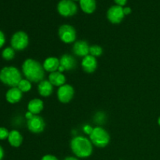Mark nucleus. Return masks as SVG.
<instances>
[{
  "label": "nucleus",
  "instance_id": "33",
  "mask_svg": "<svg viewBox=\"0 0 160 160\" xmlns=\"http://www.w3.org/2000/svg\"><path fill=\"white\" fill-rule=\"evenodd\" d=\"M158 123H159V125L160 126V117H159V120H158Z\"/></svg>",
  "mask_w": 160,
  "mask_h": 160
},
{
  "label": "nucleus",
  "instance_id": "22",
  "mask_svg": "<svg viewBox=\"0 0 160 160\" xmlns=\"http://www.w3.org/2000/svg\"><path fill=\"white\" fill-rule=\"evenodd\" d=\"M22 92H28L31 89V82L27 79H22L17 86Z\"/></svg>",
  "mask_w": 160,
  "mask_h": 160
},
{
  "label": "nucleus",
  "instance_id": "31",
  "mask_svg": "<svg viewBox=\"0 0 160 160\" xmlns=\"http://www.w3.org/2000/svg\"><path fill=\"white\" fill-rule=\"evenodd\" d=\"M3 156H4V151H3V148L0 146V160H2Z\"/></svg>",
  "mask_w": 160,
  "mask_h": 160
},
{
  "label": "nucleus",
  "instance_id": "9",
  "mask_svg": "<svg viewBox=\"0 0 160 160\" xmlns=\"http://www.w3.org/2000/svg\"><path fill=\"white\" fill-rule=\"evenodd\" d=\"M74 95V89L70 84H64L57 91L58 99L62 103L70 102Z\"/></svg>",
  "mask_w": 160,
  "mask_h": 160
},
{
  "label": "nucleus",
  "instance_id": "21",
  "mask_svg": "<svg viewBox=\"0 0 160 160\" xmlns=\"http://www.w3.org/2000/svg\"><path fill=\"white\" fill-rule=\"evenodd\" d=\"M2 56L6 60H11L15 57V50L12 47L6 48L2 52Z\"/></svg>",
  "mask_w": 160,
  "mask_h": 160
},
{
  "label": "nucleus",
  "instance_id": "7",
  "mask_svg": "<svg viewBox=\"0 0 160 160\" xmlns=\"http://www.w3.org/2000/svg\"><path fill=\"white\" fill-rule=\"evenodd\" d=\"M59 37L62 42L70 44L74 42L77 38L76 30L70 24H63L59 29Z\"/></svg>",
  "mask_w": 160,
  "mask_h": 160
},
{
  "label": "nucleus",
  "instance_id": "19",
  "mask_svg": "<svg viewBox=\"0 0 160 160\" xmlns=\"http://www.w3.org/2000/svg\"><path fill=\"white\" fill-rule=\"evenodd\" d=\"M8 141H9V143L10 144V145L17 148V147L21 145L22 142H23V137L18 131L13 130V131H11L9 132Z\"/></svg>",
  "mask_w": 160,
  "mask_h": 160
},
{
  "label": "nucleus",
  "instance_id": "28",
  "mask_svg": "<svg viewBox=\"0 0 160 160\" xmlns=\"http://www.w3.org/2000/svg\"><path fill=\"white\" fill-rule=\"evenodd\" d=\"M114 2H115L117 6H120L123 7V6H124L127 4L128 0H114Z\"/></svg>",
  "mask_w": 160,
  "mask_h": 160
},
{
  "label": "nucleus",
  "instance_id": "1",
  "mask_svg": "<svg viewBox=\"0 0 160 160\" xmlns=\"http://www.w3.org/2000/svg\"><path fill=\"white\" fill-rule=\"evenodd\" d=\"M22 72L27 80L31 82L39 83L43 81L45 70L43 65L33 59H28L22 65Z\"/></svg>",
  "mask_w": 160,
  "mask_h": 160
},
{
  "label": "nucleus",
  "instance_id": "29",
  "mask_svg": "<svg viewBox=\"0 0 160 160\" xmlns=\"http://www.w3.org/2000/svg\"><path fill=\"white\" fill-rule=\"evenodd\" d=\"M34 114L32 113V112H29V111H28V112H26V114H25V117H26L27 118V120H30V119H31L33 117H34Z\"/></svg>",
  "mask_w": 160,
  "mask_h": 160
},
{
  "label": "nucleus",
  "instance_id": "10",
  "mask_svg": "<svg viewBox=\"0 0 160 160\" xmlns=\"http://www.w3.org/2000/svg\"><path fill=\"white\" fill-rule=\"evenodd\" d=\"M45 123L43 118L38 115H34L31 119L28 120V128L31 132L39 134L45 129Z\"/></svg>",
  "mask_w": 160,
  "mask_h": 160
},
{
  "label": "nucleus",
  "instance_id": "16",
  "mask_svg": "<svg viewBox=\"0 0 160 160\" xmlns=\"http://www.w3.org/2000/svg\"><path fill=\"white\" fill-rule=\"evenodd\" d=\"M60 66L59 59L56 57H48L44 61L43 68L45 71L53 73V72L57 71Z\"/></svg>",
  "mask_w": 160,
  "mask_h": 160
},
{
  "label": "nucleus",
  "instance_id": "34",
  "mask_svg": "<svg viewBox=\"0 0 160 160\" xmlns=\"http://www.w3.org/2000/svg\"><path fill=\"white\" fill-rule=\"evenodd\" d=\"M73 1H78V0H73ZM79 1H80V0H79Z\"/></svg>",
  "mask_w": 160,
  "mask_h": 160
},
{
  "label": "nucleus",
  "instance_id": "24",
  "mask_svg": "<svg viewBox=\"0 0 160 160\" xmlns=\"http://www.w3.org/2000/svg\"><path fill=\"white\" fill-rule=\"evenodd\" d=\"M9 132L6 128H0V140H5L9 137Z\"/></svg>",
  "mask_w": 160,
  "mask_h": 160
},
{
  "label": "nucleus",
  "instance_id": "3",
  "mask_svg": "<svg viewBox=\"0 0 160 160\" xmlns=\"http://www.w3.org/2000/svg\"><path fill=\"white\" fill-rule=\"evenodd\" d=\"M21 80V73L15 67H6L0 71V81L9 87H17Z\"/></svg>",
  "mask_w": 160,
  "mask_h": 160
},
{
  "label": "nucleus",
  "instance_id": "32",
  "mask_svg": "<svg viewBox=\"0 0 160 160\" xmlns=\"http://www.w3.org/2000/svg\"><path fill=\"white\" fill-rule=\"evenodd\" d=\"M64 160H78V159H77V158L72 157V156H70V157H67Z\"/></svg>",
  "mask_w": 160,
  "mask_h": 160
},
{
  "label": "nucleus",
  "instance_id": "14",
  "mask_svg": "<svg viewBox=\"0 0 160 160\" xmlns=\"http://www.w3.org/2000/svg\"><path fill=\"white\" fill-rule=\"evenodd\" d=\"M59 62H60L61 67H63V69L65 70H68V71L69 70H73L77 67L76 59L71 55H63L60 58V59H59Z\"/></svg>",
  "mask_w": 160,
  "mask_h": 160
},
{
  "label": "nucleus",
  "instance_id": "30",
  "mask_svg": "<svg viewBox=\"0 0 160 160\" xmlns=\"http://www.w3.org/2000/svg\"><path fill=\"white\" fill-rule=\"evenodd\" d=\"M123 12H124V15H128L131 12V9L130 7H124L123 8Z\"/></svg>",
  "mask_w": 160,
  "mask_h": 160
},
{
  "label": "nucleus",
  "instance_id": "17",
  "mask_svg": "<svg viewBox=\"0 0 160 160\" xmlns=\"http://www.w3.org/2000/svg\"><path fill=\"white\" fill-rule=\"evenodd\" d=\"M48 81L53 86L61 87L65 84L66 77L60 72L56 71L53 73H50L49 76H48Z\"/></svg>",
  "mask_w": 160,
  "mask_h": 160
},
{
  "label": "nucleus",
  "instance_id": "11",
  "mask_svg": "<svg viewBox=\"0 0 160 160\" xmlns=\"http://www.w3.org/2000/svg\"><path fill=\"white\" fill-rule=\"evenodd\" d=\"M81 67L84 72L88 73H92L95 71L98 67V62H97L96 58L91 55H88L85 57L83 58L82 62H81Z\"/></svg>",
  "mask_w": 160,
  "mask_h": 160
},
{
  "label": "nucleus",
  "instance_id": "8",
  "mask_svg": "<svg viewBox=\"0 0 160 160\" xmlns=\"http://www.w3.org/2000/svg\"><path fill=\"white\" fill-rule=\"evenodd\" d=\"M107 18L110 23L117 24L120 23L124 18V12H123V7L120 6H112L108 9Z\"/></svg>",
  "mask_w": 160,
  "mask_h": 160
},
{
  "label": "nucleus",
  "instance_id": "4",
  "mask_svg": "<svg viewBox=\"0 0 160 160\" xmlns=\"http://www.w3.org/2000/svg\"><path fill=\"white\" fill-rule=\"evenodd\" d=\"M89 137L92 145H95L98 148H104L107 146L110 141L109 133L101 127L94 128L93 131Z\"/></svg>",
  "mask_w": 160,
  "mask_h": 160
},
{
  "label": "nucleus",
  "instance_id": "18",
  "mask_svg": "<svg viewBox=\"0 0 160 160\" xmlns=\"http://www.w3.org/2000/svg\"><path fill=\"white\" fill-rule=\"evenodd\" d=\"M44 108V102L39 98H34L29 102L28 105V109L34 115H38L42 111Z\"/></svg>",
  "mask_w": 160,
  "mask_h": 160
},
{
  "label": "nucleus",
  "instance_id": "27",
  "mask_svg": "<svg viewBox=\"0 0 160 160\" xmlns=\"http://www.w3.org/2000/svg\"><path fill=\"white\" fill-rule=\"evenodd\" d=\"M42 160H59L56 156H52V155H45L42 157Z\"/></svg>",
  "mask_w": 160,
  "mask_h": 160
},
{
  "label": "nucleus",
  "instance_id": "12",
  "mask_svg": "<svg viewBox=\"0 0 160 160\" xmlns=\"http://www.w3.org/2000/svg\"><path fill=\"white\" fill-rule=\"evenodd\" d=\"M89 50L90 46L85 41H78L73 44V52L76 56L83 58L85 57L86 56L89 55Z\"/></svg>",
  "mask_w": 160,
  "mask_h": 160
},
{
  "label": "nucleus",
  "instance_id": "15",
  "mask_svg": "<svg viewBox=\"0 0 160 160\" xmlns=\"http://www.w3.org/2000/svg\"><path fill=\"white\" fill-rule=\"evenodd\" d=\"M38 91L40 95L43 97H48L52 94L53 85L49 82L48 80H43L38 83Z\"/></svg>",
  "mask_w": 160,
  "mask_h": 160
},
{
  "label": "nucleus",
  "instance_id": "6",
  "mask_svg": "<svg viewBox=\"0 0 160 160\" xmlns=\"http://www.w3.org/2000/svg\"><path fill=\"white\" fill-rule=\"evenodd\" d=\"M57 10L61 16L72 17L78 12V6L73 0H61L57 6Z\"/></svg>",
  "mask_w": 160,
  "mask_h": 160
},
{
  "label": "nucleus",
  "instance_id": "26",
  "mask_svg": "<svg viewBox=\"0 0 160 160\" xmlns=\"http://www.w3.org/2000/svg\"><path fill=\"white\" fill-rule=\"evenodd\" d=\"M5 42H6V38H5L2 31H0V48H2L4 45Z\"/></svg>",
  "mask_w": 160,
  "mask_h": 160
},
{
  "label": "nucleus",
  "instance_id": "2",
  "mask_svg": "<svg viewBox=\"0 0 160 160\" xmlns=\"http://www.w3.org/2000/svg\"><path fill=\"white\" fill-rule=\"evenodd\" d=\"M70 148L73 154L78 158H88L92 154L93 146L90 139L83 136H76L70 142Z\"/></svg>",
  "mask_w": 160,
  "mask_h": 160
},
{
  "label": "nucleus",
  "instance_id": "5",
  "mask_svg": "<svg viewBox=\"0 0 160 160\" xmlns=\"http://www.w3.org/2000/svg\"><path fill=\"white\" fill-rule=\"evenodd\" d=\"M11 46L14 50L22 51L28 47L29 43V38L24 31H17L11 38Z\"/></svg>",
  "mask_w": 160,
  "mask_h": 160
},
{
  "label": "nucleus",
  "instance_id": "23",
  "mask_svg": "<svg viewBox=\"0 0 160 160\" xmlns=\"http://www.w3.org/2000/svg\"><path fill=\"white\" fill-rule=\"evenodd\" d=\"M103 52V49L99 45H92L90 46V50H89V55L94 56V57H98L101 56Z\"/></svg>",
  "mask_w": 160,
  "mask_h": 160
},
{
  "label": "nucleus",
  "instance_id": "13",
  "mask_svg": "<svg viewBox=\"0 0 160 160\" xmlns=\"http://www.w3.org/2000/svg\"><path fill=\"white\" fill-rule=\"evenodd\" d=\"M22 96H23V92L17 87H14L8 90V92H6V98L8 102L15 104L21 100Z\"/></svg>",
  "mask_w": 160,
  "mask_h": 160
},
{
  "label": "nucleus",
  "instance_id": "25",
  "mask_svg": "<svg viewBox=\"0 0 160 160\" xmlns=\"http://www.w3.org/2000/svg\"><path fill=\"white\" fill-rule=\"evenodd\" d=\"M93 129L94 128H92V126L88 124L85 125V126H84V128H83V131H84V132L89 136L91 135V134H92V131H93Z\"/></svg>",
  "mask_w": 160,
  "mask_h": 160
},
{
  "label": "nucleus",
  "instance_id": "20",
  "mask_svg": "<svg viewBox=\"0 0 160 160\" xmlns=\"http://www.w3.org/2000/svg\"><path fill=\"white\" fill-rule=\"evenodd\" d=\"M80 6L83 12L90 14L95 12L96 9V1L95 0H80Z\"/></svg>",
  "mask_w": 160,
  "mask_h": 160
}]
</instances>
